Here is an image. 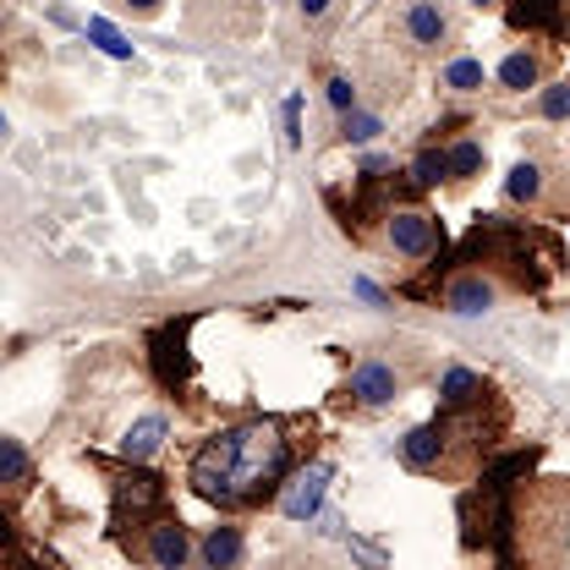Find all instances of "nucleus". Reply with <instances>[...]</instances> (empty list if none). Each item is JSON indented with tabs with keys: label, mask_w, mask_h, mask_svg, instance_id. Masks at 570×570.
Segmentation results:
<instances>
[{
	"label": "nucleus",
	"mask_w": 570,
	"mask_h": 570,
	"mask_svg": "<svg viewBox=\"0 0 570 570\" xmlns=\"http://www.w3.org/2000/svg\"><path fill=\"white\" fill-rule=\"evenodd\" d=\"M504 204H515V209H527V214H560L570 204V176L554 159L527 154L504 176Z\"/></svg>",
	"instance_id": "nucleus-5"
},
{
	"label": "nucleus",
	"mask_w": 570,
	"mask_h": 570,
	"mask_svg": "<svg viewBox=\"0 0 570 570\" xmlns=\"http://www.w3.org/2000/svg\"><path fill=\"white\" fill-rule=\"evenodd\" d=\"M390 33L401 39V50H406V56H417V61H439V56H450V50H455L461 22H455V11H450L444 0H406V6L395 11Z\"/></svg>",
	"instance_id": "nucleus-4"
},
{
	"label": "nucleus",
	"mask_w": 570,
	"mask_h": 570,
	"mask_svg": "<svg viewBox=\"0 0 570 570\" xmlns=\"http://www.w3.org/2000/svg\"><path fill=\"white\" fill-rule=\"evenodd\" d=\"M379 242L395 258H406V264H428V258L444 253V225L428 209H417V204H395V209L384 214V236Z\"/></svg>",
	"instance_id": "nucleus-8"
},
{
	"label": "nucleus",
	"mask_w": 570,
	"mask_h": 570,
	"mask_svg": "<svg viewBox=\"0 0 570 570\" xmlns=\"http://www.w3.org/2000/svg\"><path fill=\"white\" fill-rule=\"evenodd\" d=\"M461 264L489 269L504 291H543L566 269V247L549 225L538 219H504V214H483L466 242H461Z\"/></svg>",
	"instance_id": "nucleus-3"
},
{
	"label": "nucleus",
	"mask_w": 570,
	"mask_h": 570,
	"mask_svg": "<svg viewBox=\"0 0 570 570\" xmlns=\"http://www.w3.org/2000/svg\"><path fill=\"white\" fill-rule=\"evenodd\" d=\"M116 6H121L132 22H154V17L165 11V0H116Z\"/></svg>",
	"instance_id": "nucleus-29"
},
{
	"label": "nucleus",
	"mask_w": 570,
	"mask_h": 570,
	"mask_svg": "<svg viewBox=\"0 0 570 570\" xmlns=\"http://www.w3.org/2000/svg\"><path fill=\"white\" fill-rule=\"evenodd\" d=\"M549 71H554V45H515L494 67V88L499 94H527V88H543Z\"/></svg>",
	"instance_id": "nucleus-13"
},
{
	"label": "nucleus",
	"mask_w": 570,
	"mask_h": 570,
	"mask_svg": "<svg viewBox=\"0 0 570 570\" xmlns=\"http://www.w3.org/2000/svg\"><path fill=\"white\" fill-rule=\"evenodd\" d=\"M0 138H6V116H0Z\"/></svg>",
	"instance_id": "nucleus-34"
},
{
	"label": "nucleus",
	"mask_w": 570,
	"mask_h": 570,
	"mask_svg": "<svg viewBox=\"0 0 570 570\" xmlns=\"http://www.w3.org/2000/svg\"><path fill=\"white\" fill-rule=\"evenodd\" d=\"M285 142H291V148L302 142V105H296V99L285 105Z\"/></svg>",
	"instance_id": "nucleus-30"
},
{
	"label": "nucleus",
	"mask_w": 570,
	"mask_h": 570,
	"mask_svg": "<svg viewBox=\"0 0 570 570\" xmlns=\"http://www.w3.org/2000/svg\"><path fill=\"white\" fill-rule=\"evenodd\" d=\"M439 88L466 99V94H483V88H489V71H483L478 56H450V61L439 67Z\"/></svg>",
	"instance_id": "nucleus-21"
},
{
	"label": "nucleus",
	"mask_w": 570,
	"mask_h": 570,
	"mask_svg": "<svg viewBox=\"0 0 570 570\" xmlns=\"http://www.w3.org/2000/svg\"><path fill=\"white\" fill-rule=\"evenodd\" d=\"M121 543H127V554L148 570H181L193 560V538H187L181 515H170V510H159L154 521H142L138 532H127Z\"/></svg>",
	"instance_id": "nucleus-6"
},
{
	"label": "nucleus",
	"mask_w": 570,
	"mask_h": 570,
	"mask_svg": "<svg viewBox=\"0 0 570 570\" xmlns=\"http://www.w3.org/2000/svg\"><path fill=\"white\" fill-rule=\"evenodd\" d=\"M444 165H450V187H466V181H478L483 176V165H489V148L478 138H461L444 148Z\"/></svg>",
	"instance_id": "nucleus-22"
},
{
	"label": "nucleus",
	"mask_w": 570,
	"mask_h": 570,
	"mask_svg": "<svg viewBox=\"0 0 570 570\" xmlns=\"http://www.w3.org/2000/svg\"><path fill=\"white\" fill-rule=\"evenodd\" d=\"M330 478H335V466H330V461H313V466L291 472V483L281 489V510L291 515V521H313V515H318V504H324Z\"/></svg>",
	"instance_id": "nucleus-14"
},
{
	"label": "nucleus",
	"mask_w": 570,
	"mask_h": 570,
	"mask_svg": "<svg viewBox=\"0 0 570 570\" xmlns=\"http://www.w3.org/2000/svg\"><path fill=\"white\" fill-rule=\"evenodd\" d=\"M88 39H94L105 56H116V61H127V56H132V45H127V39H121V33H116L105 17H88Z\"/></svg>",
	"instance_id": "nucleus-27"
},
{
	"label": "nucleus",
	"mask_w": 570,
	"mask_h": 570,
	"mask_svg": "<svg viewBox=\"0 0 570 570\" xmlns=\"http://www.w3.org/2000/svg\"><path fill=\"white\" fill-rule=\"evenodd\" d=\"M165 433H170V423L159 417V412H148V417H138V423L127 428V439H121V461H154L159 450H165Z\"/></svg>",
	"instance_id": "nucleus-20"
},
{
	"label": "nucleus",
	"mask_w": 570,
	"mask_h": 570,
	"mask_svg": "<svg viewBox=\"0 0 570 570\" xmlns=\"http://www.w3.org/2000/svg\"><path fill=\"white\" fill-rule=\"evenodd\" d=\"M291 6H296V17H302L313 33H324V28L346 11V0H291Z\"/></svg>",
	"instance_id": "nucleus-26"
},
{
	"label": "nucleus",
	"mask_w": 570,
	"mask_h": 570,
	"mask_svg": "<svg viewBox=\"0 0 570 570\" xmlns=\"http://www.w3.org/2000/svg\"><path fill=\"white\" fill-rule=\"evenodd\" d=\"M472 6H504V0H472Z\"/></svg>",
	"instance_id": "nucleus-33"
},
{
	"label": "nucleus",
	"mask_w": 570,
	"mask_h": 570,
	"mask_svg": "<svg viewBox=\"0 0 570 570\" xmlns=\"http://www.w3.org/2000/svg\"><path fill=\"white\" fill-rule=\"evenodd\" d=\"M401 461H406L412 472H428V478H439V461H444V439H439V423L412 428V433L401 439Z\"/></svg>",
	"instance_id": "nucleus-19"
},
{
	"label": "nucleus",
	"mask_w": 570,
	"mask_h": 570,
	"mask_svg": "<svg viewBox=\"0 0 570 570\" xmlns=\"http://www.w3.org/2000/svg\"><path fill=\"white\" fill-rule=\"evenodd\" d=\"M406 384H412V373L395 367L390 356H362L352 367V384H346V390H352L356 406H373V412H379V406H395V401L406 395Z\"/></svg>",
	"instance_id": "nucleus-12"
},
{
	"label": "nucleus",
	"mask_w": 570,
	"mask_h": 570,
	"mask_svg": "<svg viewBox=\"0 0 570 570\" xmlns=\"http://www.w3.org/2000/svg\"><path fill=\"white\" fill-rule=\"evenodd\" d=\"M0 549H11V527H6V515H0Z\"/></svg>",
	"instance_id": "nucleus-31"
},
{
	"label": "nucleus",
	"mask_w": 570,
	"mask_h": 570,
	"mask_svg": "<svg viewBox=\"0 0 570 570\" xmlns=\"http://www.w3.org/2000/svg\"><path fill=\"white\" fill-rule=\"evenodd\" d=\"M0 570H39V566H28V560H6Z\"/></svg>",
	"instance_id": "nucleus-32"
},
{
	"label": "nucleus",
	"mask_w": 570,
	"mask_h": 570,
	"mask_svg": "<svg viewBox=\"0 0 570 570\" xmlns=\"http://www.w3.org/2000/svg\"><path fill=\"white\" fill-rule=\"evenodd\" d=\"M504 570H570V478H532L504 499Z\"/></svg>",
	"instance_id": "nucleus-2"
},
{
	"label": "nucleus",
	"mask_w": 570,
	"mask_h": 570,
	"mask_svg": "<svg viewBox=\"0 0 570 570\" xmlns=\"http://www.w3.org/2000/svg\"><path fill=\"white\" fill-rule=\"evenodd\" d=\"M504 17L515 33H549L560 39V0H504Z\"/></svg>",
	"instance_id": "nucleus-18"
},
{
	"label": "nucleus",
	"mask_w": 570,
	"mask_h": 570,
	"mask_svg": "<svg viewBox=\"0 0 570 570\" xmlns=\"http://www.w3.org/2000/svg\"><path fill=\"white\" fill-rule=\"evenodd\" d=\"M110 499H116V538H127V532H138L142 521H154L165 510V478H154L138 461H127L121 472H110Z\"/></svg>",
	"instance_id": "nucleus-7"
},
{
	"label": "nucleus",
	"mask_w": 570,
	"mask_h": 570,
	"mask_svg": "<svg viewBox=\"0 0 570 570\" xmlns=\"http://www.w3.org/2000/svg\"><path fill=\"white\" fill-rule=\"evenodd\" d=\"M532 116L538 121H570V77H549L532 94Z\"/></svg>",
	"instance_id": "nucleus-23"
},
{
	"label": "nucleus",
	"mask_w": 570,
	"mask_h": 570,
	"mask_svg": "<svg viewBox=\"0 0 570 570\" xmlns=\"http://www.w3.org/2000/svg\"><path fill=\"white\" fill-rule=\"evenodd\" d=\"M187 22L214 39H247L264 22V0H187Z\"/></svg>",
	"instance_id": "nucleus-10"
},
{
	"label": "nucleus",
	"mask_w": 570,
	"mask_h": 570,
	"mask_svg": "<svg viewBox=\"0 0 570 570\" xmlns=\"http://www.w3.org/2000/svg\"><path fill=\"white\" fill-rule=\"evenodd\" d=\"M379 132H384V116H379V110H362V105H356V110L341 116V142H373Z\"/></svg>",
	"instance_id": "nucleus-24"
},
{
	"label": "nucleus",
	"mask_w": 570,
	"mask_h": 570,
	"mask_svg": "<svg viewBox=\"0 0 570 570\" xmlns=\"http://www.w3.org/2000/svg\"><path fill=\"white\" fill-rule=\"evenodd\" d=\"M439 307L444 313H461V318H478V313H494L499 296H504V285L489 275V269H478V264H455L444 281H439Z\"/></svg>",
	"instance_id": "nucleus-9"
},
{
	"label": "nucleus",
	"mask_w": 570,
	"mask_h": 570,
	"mask_svg": "<svg viewBox=\"0 0 570 570\" xmlns=\"http://www.w3.org/2000/svg\"><path fill=\"white\" fill-rule=\"evenodd\" d=\"M275 6H285V0H275Z\"/></svg>",
	"instance_id": "nucleus-35"
},
{
	"label": "nucleus",
	"mask_w": 570,
	"mask_h": 570,
	"mask_svg": "<svg viewBox=\"0 0 570 570\" xmlns=\"http://www.w3.org/2000/svg\"><path fill=\"white\" fill-rule=\"evenodd\" d=\"M247 560V538H242V527H209L204 532V543H198V566L204 570H242Z\"/></svg>",
	"instance_id": "nucleus-15"
},
{
	"label": "nucleus",
	"mask_w": 570,
	"mask_h": 570,
	"mask_svg": "<svg viewBox=\"0 0 570 570\" xmlns=\"http://www.w3.org/2000/svg\"><path fill=\"white\" fill-rule=\"evenodd\" d=\"M439 181H450L444 148H423V154L412 159V187H417V193H428V187H439Z\"/></svg>",
	"instance_id": "nucleus-25"
},
{
	"label": "nucleus",
	"mask_w": 570,
	"mask_h": 570,
	"mask_svg": "<svg viewBox=\"0 0 570 570\" xmlns=\"http://www.w3.org/2000/svg\"><path fill=\"white\" fill-rule=\"evenodd\" d=\"M187 335H193V318H170L148 335V362H154V379L165 390H187L193 379V352H187Z\"/></svg>",
	"instance_id": "nucleus-11"
},
{
	"label": "nucleus",
	"mask_w": 570,
	"mask_h": 570,
	"mask_svg": "<svg viewBox=\"0 0 570 570\" xmlns=\"http://www.w3.org/2000/svg\"><path fill=\"white\" fill-rule=\"evenodd\" d=\"M291 478V439L275 417H247L236 428H219L198 444L187 483L193 494L219 504V510H247L275 499Z\"/></svg>",
	"instance_id": "nucleus-1"
},
{
	"label": "nucleus",
	"mask_w": 570,
	"mask_h": 570,
	"mask_svg": "<svg viewBox=\"0 0 570 570\" xmlns=\"http://www.w3.org/2000/svg\"><path fill=\"white\" fill-rule=\"evenodd\" d=\"M483 395H494V390H489V379H483V373H472V367H450V373L439 379V412L478 406Z\"/></svg>",
	"instance_id": "nucleus-17"
},
{
	"label": "nucleus",
	"mask_w": 570,
	"mask_h": 570,
	"mask_svg": "<svg viewBox=\"0 0 570 570\" xmlns=\"http://www.w3.org/2000/svg\"><path fill=\"white\" fill-rule=\"evenodd\" d=\"M33 489V455L22 450V439L0 433V499H22Z\"/></svg>",
	"instance_id": "nucleus-16"
},
{
	"label": "nucleus",
	"mask_w": 570,
	"mask_h": 570,
	"mask_svg": "<svg viewBox=\"0 0 570 570\" xmlns=\"http://www.w3.org/2000/svg\"><path fill=\"white\" fill-rule=\"evenodd\" d=\"M324 99H330V105H335L341 116H346V110H356V105H362V94H356V82H352V77H346V71H335V77L324 82Z\"/></svg>",
	"instance_id": "nucleus-28"
}]
</instances>
